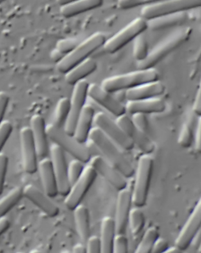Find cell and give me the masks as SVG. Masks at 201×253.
Wrapping results in <instances>:
<instances>
[{
	"label": "cell",
	"instance_id": "6da1fadb",
	"mask_svg": "<svg viewBox=\"0 0 201 253\" xmlns=\"http://www.w3.org/2000/svg\"><path fill=\"white\" fill-rule=\"evenodd\" d=\"M89 139L100 151L103 158L124 177H132L134 173V167L115 145L114 142L108 138L98 127L92 128Z\"/></svg>",
	"mask_w": 201,
	"mask_h": 253
},
{
	"label": "cell",
	"instance_id": "7a4b0ae2",
	"mask_svg": "<svg viewBox=\"0 0 201 253\" xmlns=\"http://www.w3.org/2000/svg\"><path fill=\"white\" fill-rule=\"evenodd\" d=\"M159 80V72L155 68L138 69L121 75L110 77L105 79L101 86L110 93L126 91L144 83Z\"/></svg>",
	"mask_w": 201,
	"mask_h": 253
},
{
	"label": "cell",
	"instance_id": "3957f363",
	"mask_svg": "<svg viewBox=\"0 0 201 253\" xmlns=\"http://www.w3.org/2000/svg\"><path fill=\"white\" fill-rule=\"evenodd\" d=\"M192 33L193 29L191 27H186L174 32L149 52L145 60L137 63V68L138 69L154 68L158 63L186 42Z\"/></svg>",
	"mask_w": 201,
	"mask_h": 253
},
{
	"label": "cell",
	"instance_id": "277c9868",
	"mask_svg": "<svg viewBox=\"0 0 201 253\" xmlns=\"http://www.w3.org/2000/svg\"><path fill=\"white\" fill-rule=\"evenodd\" d=\"M106 36L101 33L93 34L87 39L80 42L73 50L65 55L63 59L57 63L58 71L65 74L83 61L90 57L97 49L104 44Z\"/></svg>",
	"mask_w": 201,
	"mask_h": 253
},
{
	"label": "cell",
	"instance_id": "5b68a950",
	"mask_svg": "<svg viewBox=\"0 0 201 253\" xmlns=\"http://www.w3.org/2000/svg\"><path fill=\"white\" fill-rule=\"evenodd\" d=\"M154 160L150 154L140 156L136 170H134V186L132 192V203L135 207L141 208L146 205L149 188L152 176Z\"/></svg>",
	"mask_w": 201,
	"mask_h": 253
},
{
	"label": "cell",
	"instance_id": "8992f818",
	"mask_svg": "<svg viewBox=\"0 0 201 253\" xmlns=\"http://www.w3.org/2000/svg\"><path fill=\"white\" fill-rule=\"evenodd\" d=\"M46 132L48 138L65 152L66 151L83 164L89 162L92 155L85 144L80 143L73 135L67 134L63 128L58 127L53 124L46 126Z\"/></svg>",
	"mask_w": 201,
	"mask_h": 253
},
{
	"label": "cell",
	"instance_id": "52a82bcc",
	"mask_svg": "<svg viewBox=\"0 0 201 253\" xmlns=\"http://www.w3.org/2000/svg\"><path fill=\"white\" fill-rule=\"evenodd\" d=\"M147 29V20L141 17L135 18L109 39L106 40L103 48L108 53H116L133 42L137 36L144 33Z\"/></svg>",
	"mask_w": 201,
	"mask_h": 253
},
{
	"label": "cell",
	"instance_id": "ba28073f",
	"mask_svg": "<svg viewBox=\"0 0 201 253\" xmlns=\"http://www.w3.org/2000/svg\"><path fill=\"white\" fill-rule=\"evenodd\" d=\"M201 0H162L157 3L144 6L141 10V17L148 20L160 16L187 12L200 8Z\"/></svg>",
	"mask_w": 201,
	"mask_h": 253
},
{
	"label": "cell",
	"instance_id": "9c48e42d",
	"mask_svg": "<svg viewBox=\"0 0 201 253\" xmlns=\"http://www.w3.org/2000/svg\"><path fill=\"white\" fill-rule=\"evenodd\" d=\"M97 173L90 165L85 167L82 173L70 187L68 194L65 197V205L67 209L73 210L80 205L86 194L96 179Z\"/></svg>",
	"mask_w": 201,
	"mask_h": 253
},
{
	"label": "cell",
	"instance_id": "30bf717a",
	"mask_svg": "<svg viewBox=\"0 0 201 253\" xmlns=\"http://www.w3.org/2000/svg\"><path fill=\"white\" fill-rule=\"evenodd\" d=\"M89 83L86 79L74 85L73 91L70 99V109L68 117L63 129L67 134L73 135L76 122L86 104L88 98Z\"/></svg>",
	"mask_w": 201,
	"mask_h": 253
},
{
	"label": "cell",
	"instance_id": "8fae6325",
	"mask_svg": "<svg viewBox=\"0 0 201 253\" xmlns=\"http://www.w3.org/2000/svg\"><path fill=\"white\" fill-rule=\"evenodd\" d=\"M94 123L106 136L117 145L126 150H130L134 147V144L117 125L116 121H113L103 112H98L95 114Z\"/></svg>",
	"mask_w": 201,
	"mask_h": 253
},
{
	"label": "cell",
	"instance_id": "7c38bea8",
	"mask_svg": "<svg viewBox=\"0 0 201 253\" xmlns=\"http://www.w3.org/2000/svg\"><path fill=\"white\" fill-rule=\"evenodd\" d=\"M49 153L57 182L58 194L66 196L69 193L71 185L67 177V165L65 151L57 144L53 143L49 148Z\"/></svg>",
	"mask_w": 201,
	"mask_h": 253
},
{
	"label": "cell",
	"instance_id": "4fadbf2b",
	"mask_svg": "<svg viewBox=\"0 0 201 253\" xmlns=\"http://www.w3.org/2000/svg\"><path fill=\"white\" fill-rule=\"evenodd\" d=\"M115 121L129 138L132 140L134 145L135 144L143 154H151L153 152L155 148V144L146 133L142 132L134 126L132 118L126 113L117 117Z\"/></svg>",
	"mask_w": 201,
	"mask_h": 253
},
{
	"label": "cell",
	"instance_id": "5bb4252c",
	"mask_svg": "<svg viewBox=\"0 0 201 253\" xmlns=\"http://www.w3.org/2000/svg\"><path fill=\"white\" fill-rule=\"evenodd\" d=\"M88 97L115 117L126 113L125 105L97 84H89Z\"/></svg>",
	"mask_w": 201,
	"mask_h": 253
},
{
	"label": "cell",
	"instance_id": "9a60e30c",
	"mask_svg": "<svg viewBox=\"0 0 201 253\" xmlns=\"http://www.w3.org/2000/svg\"><path fill=\"white\" fill-rule=\"evenodd\" d=\"M89 165L115 189L120 190L127 187V181L123 174L109 164L102 156L95 155L91 157Z\"/></svg>",
	"mask_w": 201,
	"mask_h": 253
},
{
	"label": "cell",
	"instance_id": "2e32d148",
	"mask_svg": "<svg viewBox=\"0 0 201 253\" xmlns=\"http://www.w3.org/2000/svg\"><path fill=\"white\" fill-rule=\"evenodd\" d=\"M20 136L24 170L29 174L35 173L37 171L38 157L30 126L22 128Z\"/></svg>",
	"mask_w": 201,
	"mask_h": 253
},
{
	"label": "cell",
	"instance_id": "e0dca14e",
	"mask_svg": "<svg viewBox=\"0 0 201 253\" xmlns=\"http://www.w3.org/2000/svg\"><path fill=\"white\" fill-rule=\"evenodd\" d=\"M201 202L200 200L176 238L175 246L182 252L186 250L189 247L192 239L201 229Z\"/></svg>",
	"mask_w": 201,
	"mask_h": 253
},
{
	"label": "cell",
	"instance_id": "ac0fdd59",
	"mask_svg": "<svg viewBox=\"0 0 201 253\" xmlns=\"http://www.w3.org/2000/svg\"><path fill=\"white\" fill-rule=\"evenodd\" d=\"M24 197L31 201L49 217L57 216L60 209L44 192L33 184H27L23 189Z\"/></svg>",
	"mask_w": 201,
	"mask_h": 253
},
{
	"label": "cell",
	"instance_id": "d6986e66",
	"mask_svg": "<svg viewBox=\"0 0 201 253\" xmlns=\"http://www.w3.org/2000/svg\"><path fill=\"white\" fill-rule=\"evenodd\" d=\"M132 204V192L126 187L119 191L114 218L116 233L125 234Z\"/></svg>",
	"mask_w": 201,
	"mask_h": 253
},
{
	"label": "cell",
	"instance_id": "ffe728a7",
	"mask_svg": "<svg viewBox=\"0 0 201 253\" xmlns=\"http://www.w3.org/2000/svg\"><path fill=\"white\" fill-rule=\"evenodd\" d=\"M30 128L37 151V157H47L49 153L48 136L45 120L41 115L35 114L31 119Z\"/></svg>",
	"mask_w": 201,
	"mask_h": 253
},
{
	"label": "cell",
	"instance_id": "44dd1931",
	"mask_svg": "<svg viewBox=\"0 0 201 253\" xmlns=\"http://www.w3.org/2000/svg\"><path fill=\"white\" fill-rule=\"evenodd\" d=\"M166 91V86L159 80L144 83L138 86L125 91V97L128 101L141 100L162 96Z\"/></svg>",
	"mask_w": 201,
	"mask_h": 253
},
{
	"label": "cell",
	"instance_id": "7402d4cb",
	"mask_svg": "<svg viewBox=\"0 0 201 253\" xmlns=\"http://www.w3.org/2000/svg\"><path fill=\"white\" fill-rule=\"evenodd\" d=\"M126 113L131 115L135 113L144 114H160L166 109V102L159 97L141 100L128 101L125 105Z\"/></svg>",
	"mask_w": 201,
	"mask_h": 253
},
{
	"label": "cell",
	"instance_id": "603a6c76",
	"mask_svg": "<svg viewBox=\"0 0 201 253\" xmlns=\"http://www.w3.org/2000/svg\"><path fill=\"white\" fill-rule=\"evenodd\" d=\"M37 170L44 192L49 198H54L58 194L57 182L54 174L50 158H41L38 162Z\"/></svg>",
	"mask_w": 201,
	"mask_h": 253
},
{
	"label": "cell",
	"instance_id": "cb8c5ba5",
	"mask_svg": "<svg viewBox=\"0 0 201 253\" xmlns=\"http://www.w3.org/2000/svg\"><path fill=\"white\" fill-rule=\"evenodd\" d=\"M95 109L92 106L85 104L76 122L73 137L80 143L85 144L89 140L95 116Z\"/></svg>",
	"mask_w": 201,
	"mask_h": 253
},
{
	"label": "cell",
	"instance_id": "d4e9b609",
	"mask_svg": "<svg viewBox=\"0 0 201 253\" xmlns=\"http://www.w3.org/2000/svg\"><path fill=\"white\" fill-rule=\"evenodd\" d=\"M188 19L187 12L165 15L147 20L148 29L154 31L166 30L180 26Z\"/></svg>",
	"mask_w": 201,
	"mask_h": 253
},
{
	"label": "cell",
	"instance_id": "484cf974",
	"mask_svg": "<svg viewBox=\"0 0 201 253\" xmlns=\"http://www.w3.org/2000/svg\"><path fill=\"white\" fill-rule=\"evenodd\" d=\"M97 69L96 61L93 58H88L67 72L65 74V81L69 85H75L93 74Z\"/></svg>",
	"mask_w": 201,
	"mask_h": 253
},
{
	"label": "cell",
	"instance_id": "4316f807",
	"mask_svg": "<svg viewBox=\"0 0 201 253\" xmlns=\"http://www.w3.org/2000/svg\"><path fill=\"white\" fill-rule=\"evenodd\" d=\"M103 3V0H78L61 6L60 12L63 17L71 18L98 8Z\"/></svg>",
	"mask_w": 201,
	"mask_h": 253
},
{
	"label": "cell",
	"instance_id": "83f0119b",
	"mask_svg": "<svg viewBox=\"0 0 201 253\" xmlns=\"http://www.w3.org/2000/svg\"><path fill=\"white\" fill-rule=\"evenodd\" d=\"M74 222L76 230L83 243L85 244L90 236L89 211L87 207L82 204L78 205L73 210Z\"/></svg>",
	"mask_w": 201,
	"mask_h": 253
},
{
	"label": "cell",
	"instance_id": "f1b7e54d",
	"mask_svg": "<svg viewBox=\"0 0 201 253\" xmlns=\"http://www.w3.org/2000/svg\"><path fill=\"white\" fill-rule=\"evenodd\" d=\"M116 234V225L114 218L106 216L101 220L100 225V239L101 253H112L113 240Z\"/></svg>",
	"mask_w": 201,
	"mask_h": 253
},
{
	"label": "cell",
	"instance_id": "f546056e",
	"mask_svg": "<svg viewBox=\"0 0 201 253\" xmlns=\"http://www.w3.org/2000/svg\"><path fill=\"white\" fill-rule=\"evenodd\" d=\"M23 197V189L16 187L0 199V218L5 216Z\"/></svg>",
	"mask_w": 201,
	"mask_h": 253
},
{
	"label": "cell",
	"instance_id": "4dcf8cb0",
	"mask_svg": "<svg viewBox=\"0 0 201 253\" xmlns=\"http://www.w3.org/2000/svg\"><path fill=\"white\" fill-rule=\"evenodd\" d=\"M128 223L133 237L138 236L145 225V216L138 207L131 209L129 213Z\"/></svg>",
	"mask_w": 201,
	"mask_h": 253
},
{
	"label": "cell",
	"instance_id": "1f68e13d",
	"mask_svg": "<svg viewBox=\"0 0 201 253\" xmlns=\"http://www.w3.org/2000/svg\"><path fill=\"white\" fill-rule=\"evenodd\" d=\"M159 237V230L154 226L148 227L144 232L137 248L135 253H150L155 242Z\"/></svg>",
	"mask_w": 201,
	"mask_h": 253
},
{
	"label": "cell",
	"instance_id": "d6a6232c",
	"mask_svg": "<svg viewBox=\"0 0 201 253\" xmlns=\"http://www.w3.org/2000/svg\"><path fill=\"white\" fill-rule=\"evenodd\" d=\"M69 109L70 99L67 97L61 98L54 111V125L63 128L68 117Z\"/></svg>",
	"mask_w": 201,
	"mask_h": 253
},
{
	"label": "cell",
	"instance_id": "836d02e7",
	"mask_svg": "<svg viewBox=\"0 0 201 253\" xmlns=\"http://www.w3.org/2000/svg\"><path fill=\"white\" fill-rule=\"evenodd\" d=\"M133 56L137 63L143 62L147 58L149 47L147 38L143 33L140 34L133 40Z\"/></svg>",
	"mask_w": 201,
	"mask_h": 253
},
{
	"label": "cell",
	"instance_id": "e575fe53",
	"mask_svg": "<svg viewBox=\"0 0 201 253\" xmlns=\"http://www.w3.org/2000/svg\"><path fill=\"white\" fill-rule=\"evenodd\" d=\"M84 168L83 163L76 158H74L69 162L67 166V177H68L69 182L71 186L80 177Z\"/></svg>",
	"mask_w": 201,
	"mask_h": 253
},
{
	"label": "cell",
	"instance_id": "d590c367",
	"mask_svg": "<svg viewBox=\"0 0 201 253\" xmlns=\"http://www.w3.org/2000/svg\"><path fill=\"white\" fill-rule=\"evenodd\" d=\"M194 134L191 126L188 124H184L180 130L178 138V144L182 148H189L193 144Z\"/></svg>",
	"mask_w": 201,
	"mask_h": 253
},
{
	"label": "cell",
	"instance_id": "8d00e7d4",
	"mask_svg": "<svg viewBox=\"0 0 201 253\" xmlns=\"http://www.w3.org/2000/svg\"><path fill=\"white\" fill-rule=\"evenodd\" d=\"M129 243L125 234L116 233L112 243V253H126L128 252Z\"/></svg>",
	"mask_w": 201,
	"mask_h": 253
},
{
	"label": "cell",
	"instance_id": "74e56055",
	"mask_svg": "<svg viewBox=\"0 0 201 253\" xmlns=\"http://www.w3.org/2000/svg\"><path fill=\"white\" fill-rule=\"evenodd\" d=\"M162 1V0H118L117 6L122 10L137 7L139 6H147Z\"/></svg>",
	"mask_w": 201,
	"mask_h": 253
},
{
	"label": "cell",
	"instance_id": "f35d334b",
	"mask_svg": "<svg viewBox=\"0 0 201 253\" xmlns=\"http://www.w3.org/2000/svg\"><path fill=\"white\" fill-rule=\"evenodd\" d=\"M13 130V126L10 122L3 121L0 124V153L10 138Z\"/></svg>",
	"mask_w": 201,
	"mask_h": 253
},
{
	"label": "cell",
	"instance_id": "ab89813d",
	"mask_svg": "<svg viewBox=\"0 0 201 253\" xmlns=\"http://www.w3.org/2000/svg\"><path fill=\"white\" fill-rule=\"evenodd\" d=\"M8 163V156L3 153H0V195L3 193L4 191Z\"/></svg>",
	"mask_w": 201,
	"mask_h": 253
},
{
	"label": "cell",
	"instance_id": "60d3db41",
	"mask_svg": "<svg viewBox=\"0 0 201 253\" xmlns=\"http://www.w3.org/2000/svg\"><path fill=\"white\" fill-rule=\"evenodd\" d=\"M132 115V120L134 126L139 130L146 134L148 129V121L146 115L141 113H135Z\"/></svg>",
	"mask_w": 201,
	"mask_h": 253
},
{
	"label": "cell",
	"instance_id": "b9f144b4",
	"mask_svg": "<svg viewBox=\"0 0 201 253\" xmlns=\"http://www.w3.org/2000/svg\"><path fill=\"white\" fill-rule=\"evenodd\" d=\"M80 43L77 40L74 39H66L60 40L58 42L56 49L62 52L66 55L69 52H71L74 48H75L77 45Z\"/></svg>",
	"mask_w": 201,
	"mask_h": 253
},
{
	"label": "cell",
	"instance_id": "7bdbcfd3",
	"mask_svg": "<svg viewBox=\"0 0 201 253\" xmlns=\"http://www.w3.org/2000/svg\"><path fill=\"white\" fill-rule=\"evenodd\" d=\"M87 253H101V242L100 237L97 236H90L85 243Z\"/></svg>",
	"mask_w": 201,
	"mask_h": 253
},
{
	"label": "cell",
	"instance_id": "ee69618b",
	"mask_svg": "<svg viewBox=\"0 0 201 253\" xmlns=\"http://www.w3.org/2000/svg\"><path fill=\"white\" fill-rule=\"evenodd\" d=\"M10 97L6 92L0 91V124L4 121L6 110H7Z\"/></svg>",
	"mask_w": 201,
	"mask_h": 253
},
{
	"label": "cell",
	"instance_id": "f6af8a7d",
	"mask_svg": "<svg viewBox=\"0 0 201 253\" xmlns=\"http://www.w3.org/2000/svg\"><path fill=\"white\" fill-rule=\"evenodd\" d=\"M169 247L168 241L163 237H158L155 241L154 245L153 246L152 250L151 253H166V250Z\"/></svg>",
	"mask_w": 201,
	"mask_h": 253
},
{
	"label": "cell",
	"instance_id": "bcb514c9",
	"mask_svg": "<svg viewBox=\"0 0 201 253\" xmlns=\"http://www.w3.org/2000/svg\"><path fill=\"white\" fill-rule=\"evenodd\" d=\"M194 142H195V148L196 151L200 153L201 151V117L199 119V121L196 128L195 137H194Z\"/></svg>",
	"mask_w": 201,
	"mask_h": 253
},
{
	"label": "cell",
	"instance_id": "7dc6e473",
	"mask_svg": "<svg viewBox=\"0 0 201 253\" xmlns=\"http://www.w3.org/2000/svg\"><path fill=\"white\" fill-rule=\"evenodd\" d=\"M193 110L194 114H195L199 117L201 115V87L198 89L197 94H196L195 100H194V105L193 107Z\"/></svg>",
	"mask_w": 201,
	"mask_h": 253
},
{
	"label": "cell",
	"instance_id": "c3c4849f",
	"mask_svg": "<svg viewBox=\"0 0 201 253\" xmlns=\"http://www.w3.org/2000/svg\"><path fill=\"white\" fill-rule=\"evenodd\" d=\"M10 220L5 216L0 218V236H2L4 232L7 231L10 228Z\"/></svg>",
	"mask_w": 201,
	"mask_h": 253
},
{
	"label": "cell",
	"instance_id": "681fc988",
	"mask_svg": "<svg viewBox=\"0 0 201 253\" xmlns=\"http://www.w3.org/2000/svg\"><path fill=\"white\" fill-rule=\"evenodd\" d=\"M201 229L199 230V231L197 232V234L194 236L193 237V239H192V241L191 242V244H190V246H191V247H193L194 249H201Z\"/></svg>",
	"mask_w": 201,
	"mask_h": 253
},
{
	"label": "cell",
	"instance_id": "f907efd6",
	"mask_svg": "<svg viewBox=\"0 0 201 253\" xmlns=\"http://www.w3.org/2000/svg\"><path fill=\"white\" fill-rule=\"evenodd\" d=\"M65 55L61 52L60 50H58V49H54L51 53V58L52 60H54V62H60L61 60L63 59V58L64 57Z\"/></svg>",
	"mask_w": 201,
	"mask_h": 253
},
{
	"label": "cell",
	"instance_id": "816d5d0a",
	"mask_svg": "<svg viewBox=\"0 0 201 253\" xmlns=\"http://www.w3.org/2000/svg\"><path fill=\"white\" fill-rule=\"evenodd\" d=\"M73 252L75 253H87V248H86L85 244L78 243L74 246L73 248Z\"/></svg>",
	"mask_w": 201,
	"mask_h": 253
},
{
	"label": "cell",
	"instance_id": "f5cc1de1",
	"mask_svg": "<svg viewBox=\"0 0 201 253\" xmlns=\"http://www.w3.org/2000/svg\"><path fill=\"white\" fill-rule=\"evenodd\" d=\"M182 251L180 249H178V248L177 247V246H175V245L173 246H171V247H168V249L166 250V253H182Z\"/></svg>",
	"mask_w": 201,
	"mask_h": 253
},
{
	"label": "cell",
	"instance_id": "db71d44e",
	"mask_svg": "<svg viewBox=\"0 0 201 253\" xmlns=\"http://www.w3.org/2000/svg\"><path fill=\"white\" fill-rule=\"evenodd\" d=\"M58 3L60 4L61 6L65 5V4L73 3V2L78 1V0H56Z\"/></svg>",
	"mask_w": 201,
	"mask_h": 253
},
{
	"label": "cell",
	"instance_id": "11a10c76",
	"mask_svg": "<svg viewBox=\"0 0 201 253\" xmlns=\"http://www.w3.org/2000/svg\"><path fill=\"white\" fill-rule=\"evenodd\" d=\"M6 0H0V4L3 3L4 1H5Z\"/></svg>",
	"mask_w": 201,
	"mask_h": 253
}]
</instances>
